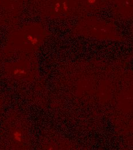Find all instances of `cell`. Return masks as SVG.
I'll return each instance as SVG.
<instances>
[{
    "label": "cell",
    "instance_id": "1",
    "mask_svg": "<svg viewBox=\"0 0 133 150\" xmlns=\"http://www.w3.org/2000/svg\"><path fill=\"white\" fill-rule=\"evenodd\" d=\"M45 34L44 27L38 23L25 25L10 35L6 52L26 54L35 53L41 45Z\"/></svg>",
    "mask_w": 133,
    "mask_h": 150
},
{
    "label": "cell",
    "instance_id": "2",
    "mask_svg": "<svg viewBox=\"0 0 133 150\" xmlns=\"http://www.w3.org/2000/svg\"><path fill=\"white\" fill-rule=\"evenodd\" d=\"M41 14L50 18L68 16L78 9L77 0H38Z\"/></svg>",
    "mask_w": 133,
    "mask_h": 150
},
{
    "label": "cell",
    "instance_id": "3",
    "mask_svg": "<svg viewBox=\"0 0 133 150\" xmlns=\"http://www.w3.org/2000/svg\"><path fill=\"white\" fill-rule=\"evenodd\" d=\"M6 74L9 77L19 80H26L34 77L38 71L35 59H21L16 62L6 63Z\"/></svg>",
    "mask_w": 133,
    "mask_h": 150
},
{
    "label": "cell",
    "instance_id": "4",
    "mask_svg": "<svg viewBox=\"0 0 133 150\" xmlns=\"http://www.w3.org/2000/svg\"><path fill=\"white\" fill-rule=\"evenodd\" d=\"M21 0H0V12L7 18L14 17L19 12Z\"/></svg>",
    "mask_w": 133,
    "mask_h": 150
},
{
    "label": "cell",
    "instance_id": "5",
    "mask_svg": "<svg viewBox=\"0 0 133 150\" xmlns=\"http://www.w3.org/2000/svg\"><path fill=\"white\" fill-rule=\"evenodd\" d=\"M26 135V131L24 129L21 125H13L8 130V139L13 144L12 149L21 148L19 144H24L25 140V136Z\"/></svg>",
    "mask_w": 133,
    "mask_h": 150
},
{
    "label": "cell",
    "instance_id": "6",
    "mask_svg": "<svg viewBox=\"0 0 133 150\" xmlns=\"http://www.w3.org/2000/svg\"><path fill=\"white\" fill-rule=\"evenodd\" d=\"M79 6L84 9H97L102 5V0H77Z\"/></svg>",
    "mask_w": 133,
    "mask_h": 150
},
{
    "label": "cell",
    "instance_id": "7",
    "mask_svg": "<svg viewBox=\"0 0 133 150\" xmlns=\"http://www.w3.org/2000/svg\"><path fill=\"white\" fill-rule=\"evenodd\" d=\"M118 9H133V0H115Z\"/></svg>",
    "mask_w": 133,
    "mask_h": 150
}]
</instances>
